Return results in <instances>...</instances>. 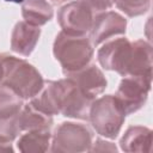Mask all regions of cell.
Listing matches in <instances>:
<instances>
[{"label":"cell","instance_id":"1","mask_svg":"<svg viewBox=\"0 0 153 153\" xmlns=\"http://www.w3.org/2000/svg\"><path fill=\"white\" fill-rule=\"evenodd\" d=\"M53 53L66 75L87 66L93 57L94 50L90 38L68 35L61 31L55 37Z\"/></svg>","mask_w":153,"mask_h":153},{"label":"cell","instance_id":"2","mask_svg":"<svg viewBox=\"0 0 153 153\" xmlns=\"http://www.w3.org/2000/svg\"><path fill=\"white\" fill-rule=\"evenodd\" d=\"M2 85L13 90L19 97L32 99L43 88L44 80L41 73L27 61L6 54L5 76Z\"/></svg>","mask_w":153,"mask_h":153},{"label":"cell","instance_id":"3","mask_svg":"<svg viewBox=\"0 0 153 153\" xmlns=\"http://www.w3.org/2000/svg\"><path fill=\"white\" fill-rule=\"evenodd\" d=\"M126 112L112 94L103 96L92 102L88 121L100 136L116 139L126 121Z\"/></svg>","mask_w":153,"mask_h":153},{"label":"cell","instance_id":"4","mask_svg":"<svg viewBox=\"0 0 153 153\" xmlns=\"http://www.w3.org/2000/svg\"><path fill=\"white\" fill-rule=\"evenodd\" d=\"M50 143V151L54 153L86 152L92 146V133L85 124L62 122L51 135Z\"/></svg>","mask_w":153,"mask_h":153},{"label":"cell","instance_id":"5","mask_svg":"<svg viewBox=\"0 0 153 153\" xmlns=\"http://www.w3.org/2000/svg\"><path fill=\"white\" fill-rule=\"evenodd\" d=\"M96 12L86 0H73L57 12V22L62 31L73 36H85L90 32Z\"/></svg>","mask_w":153,"mask_h":153},{"label":"cell","instance_id":"6","mask_svg":"<svg viewBox=\"0 0 153 153\" xmlns=\"http://www.w3.org/2000/svg\"><path fill=\"white\" fill-rule=\"evenodd\" d=\"M59 84V111L65 117L88 120L90 108L94 99L86 96L69 78L57 80Z\"/></svg>","mask_w":153,"mask_h":153},{"label":"cell","instance_id":"7","mask_svg":"<svg viewBox=\"0 0 153 153\" xmlns=\"http://www.w3.org/2000/svg\"><path fill=\"white\" fill-rule=\"evenodd\" d=\"M151 85L152 76H123L116 91L115 98L122 106L126 115L136 112L146 104Z\"/></svg>","mask_w":153,"mask_h":153},{"label":"cell","instance_id":"8","mask_svg":"<svg viewBox=\"0 0 153 153\" xmlns=\"http://www.w3.org/2000/svg\"><path fill=\"white\" fill-rule=\"evenodd\" d=\"M131 48V42L126 37L108 41L97 53L98 62L104 69L117 72L124 76L130 62Z\"/></svg>","mask_w":153,"mask_h":153},{"label":"cell","instance_id":"9","mask_svg":"<svg viewBox=\"0 0 153 153\" xmlns=\"http://www.w3.org/2000/svg\"><path fill=\"white\" fill-rule=\"evenodd\" d=\"M127 30V19L117 12H98L94 14L92 27L90 30V41L93 47L110 39L111 37L124 35Z\"/></svg>","mask_w":153,"mask_h":153},{"label":"cell","instance_id":"10","mask_svg":"<svg viewBox=\"0 0 153 153\" xmlns=\"http://www.w3.org/2000/svg\"><path fill=\"white\" fill-rule=\"evenodd\" d=\"M67 78H69L86 96H88L92 99H96V97L104 92L106 88L108 81L103 72L92 63H88L84 68L66 74Z\"/></svg>","mask_w":153,"mask_h":153},{"label":"cell","instance_id":"11","mask_svg":"<svg viewBox=\"0 0 153 153\" xmlns=\"http://www.w3.org/2000/svg\"><path fill=\"white\" fill-rule=\"evenodd\" d=\"M41 36L39 26L29 23L18 22L11 35V49L23 56H29L36 48Z\"/></svg>","mask_w":153,"mask_h":153},{"label":"cell","instance_id":"12","mask_svg":"<svg viewBox=\"0 0 153 153\" xmlns=\"http://www.w3.org/2000/svg\"><path fill=\"white\" fill-rule=\"evenodd\" d=\"M131 57L126 75L152 76V47L145 39L131 42ZM124 75V76H126Z\"/></svg>","mask_w":153,"mask_h":153},{"label":"cell","instance_id":"13","mask_svg":"<svg viewBox=\"0 0 153 153\" xmlns=\"http://www.w3.org/2000/svg\"><path fill=\"white\" fill-rule=\"evenodd\" d=\"M152 146V130L143 126L129 127L120 141L124 152H149Z\"/></svg>","mask_w":153,"mask_h":153},{"label":"cell","instance_id":"14","mask_svg":"<svg viewBox=\"0 0 153 153\" xmlns=\"http://www.w3.org/2000/svg\"><path fill=\"white\" fill-rule=\"evenodd\" d=\"M20 131L30 130H50L53 127V116L41 111L31 103L23 105L18 115Z\"/></svg>","mask_w":153,"mask_h":153},{"label":"cell","instance_id":"15","mask_svg":"<svg viewBox=\"0 0 153 153\" xmlns=\"http://www.w3.org/2000/svg\"><path fill=\"white\" fill-rule=\"evenodd\" d=\"M22 16L26 23L42 26L54 16V10L47 0H25L22 5Z\"/></svg>","mask_w":153,"mask_h":153},{"label":"cell","instance_id":"16","mask_svg":"<svg viewBox=\"0 0 153 153\" xmlns=\"http://www.w3.org/2000/svg\"><path fill=\"white\" fill-rule=\"evenodd\" d=\"M50 140V130H30L19 137L17 147L23 153H42L48 151Z\"/></svg>","mask_w":153,"mask_h":153},{"label":"cell","instance_id":"17","mask_svg":"<svg viewBox=\"0 0 153 153\" xmlns=\"http://www.w3.org/2000/svg\"><path fill=\"white\" fill-rule=\"evenodd\" d=\"M23 98L13 90L5 85H0V120L10 118L20 112L23 109Z\"/></svg>","mask_w":153,"mask_h":153},{"label":"cell","instance_id":"18","mask_svg":"<svg viewBox=\"0 0 153 153\" xmlns=\"http://www.w3.org/2000/svg\"><path fill=\"white\" fill-rule=\"evenodd\" d=\"M115 4L128 17H137L149 10L151 0H115Z\"/></svg>","mask_w":153,"mask_h":153},{"label":"cell","instance_id":"19","mask_svg":"<svg viewBox=\"0 0 153 153\" xmlns=\"http://www.w3.org/2000/svg\"><path fill=\"white\" fill-rule=\"evenodd\" d=\"M86 2L92 7L96 13H98L110 8L115 4V0H86Z\"/></svg>","mask_w":153,"mask_h":153},{"label":"cell","instance_id":"20","mask_svg":"<svg viewBox=\"0 0 153 153\" xmlns=\"http://www.w3.org/2000/svg\"><path fill=\"white\" fill-rule=\"evenodd\" d=\"M91 152H97V151H111V152H116L117 151V147L112 143V142H108L105 140H102V139H97L94 143H92L91 148H90Z\"/></svg>","mask_w":153,"mask_h":153},{"label":"cell","instance_id":"21","mask_svg":"<svg viewBox=\"0 0 153 153\" xmlns=\"http://www.w3.org/2000/svg\"><path fill=\"white\" fill-rule=\"evenodd\" d=\"M0 152H13V147L11 141L0 136Z\"/></svg>","mask_w":153,"mask_h":153},{"label":"cell","instance_id":"22","mask_svg":"<svg viewBox=\"0 0 153 153\" xmlns=\"http://www.w3.org/2000/svg\"><path fill=\"white\" fill-rule=\"evenodd\" d=\"M5 57L6 54H0V85L2 84L5 76Z\"/></svg>","mask_w":153,"mask_h":153},{"label":"cell","instance_id":"23","mask_svg":"<svg viewBox=\"0 0 153 153\" xmlns=\"http://www.w3.org/2000/svg\"><path fill=\"white\" fill-rule=\"evenodd\" d=\"M54 2H62V1H67V0H53Z\"/></svg>","mask_w":153,"mask_h":153}]
</instances>
